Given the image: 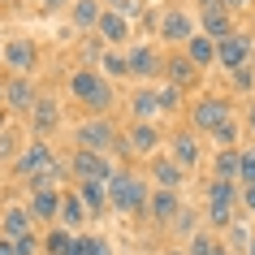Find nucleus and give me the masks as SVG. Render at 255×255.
Here are the masks:
<instances>
[{"instance_id":"1","label":"nucleus","mask_w":255,"mask_h":255,"mask_svg":"<svg viewBox=\"0 0 255 255\" xmlns=\"http://www.w3.org/2000/svg\"><path fill=\"white\" fill-rule=\"evenodd\" d=\"M69 95L78 100L82 108H91L95 117H108V108L117 104V91H113V78L100 74V65H82L69 74Z\"/></svg>"},{"instance_id":"2","label":"nucleus","mask_w":255,"mask_h":255,"mask_svg":"<svg viewBox=\"0 0 255 255\" xmlns=\"http://www.w3.org/2000/svg\"><path fill=\"white\" fill-rule=\"evenodd\" d=\"M147 177L130 173V169H117V173L108 177V203H113V212H147Z\"/></svg>"},{"instance_id":"3","label":"nucleus","mask_w":255,"mask_h":255,"mask_svg":"<svg viewBox=\"0 0 255 255\" xmlns=\"http://www.w3.org/2000/svg\"><path fill=\"white\" fill-rule=\"evenodd\" d=\"M238 182H225V177H212V182H208V225H216V229H229L234 225V221H238V212H234V208H238Z\"/></svg>"},{"instance_id":"4","label":"nucleus","mask_w":255,"mask_h":255,"mask_svg":"<svg viewBox=\"0 0 255 255\" xmlns=\"http://www.w3.org/2000/svg\"><path fill=\"white\" fill-rule=\"evenodd\" d=\"M229 117H234L229 113V95H199L195 108H190V130L195 134H216Z\"/></svg>"},{"instance_id":"5","label":"nucleus","mask_w":255,"mask_h":255,"mask_svg":"<svg viewBox=\"0 0 255 255\" xmlns=\"http://www.w3.org/2000/svg\"><path fill=\"white\" fill-rule=\"evenodd\" d=\"M74 143H78V147H87V151H104V156H108V147H121V151H126V143H121V134H117V126H113L108 117H87L78 130H74Z\"/></svg>"},{"instance_id":"6","label":"nucleus","mask_w":255,"mask_h":255,"mask_svg":"<svg viewBox=\"0 0 255 255\" xmlns=\"http://www.w3.org/2000/svg\"><path fill=\"white\" fill-rule=\"evenodd\" d=\"M0 65L9 69V74H35L39 69V48H35V39H26V35H9L4 39V48H0Z\"/></svg>"},{"instance_id":"7","label":"nucleus","mask_w":255,"mask_h":255,"mask_svg":"<svg viewBox=\"0 0 255 255\" xmlns=\"http://www.w3.org/2000/svg\"><path fill=\"white\" fill-rule=\"evenodd\" d=\"M251 56H255V35L251 30H234V35H225V39H216V65L221 69H242V65H251Z\"/></svg>"},{"instance_id":"8","label":"nucleus","mask_w":255,"mask_h":255,"mask_svg":"<svg viewBox=\"0 0 255 255\" xmlns=\"http://www.w3.org/2000/svg\"><path fill=\"white\" fill-rule=\"evenodd\" d=\"M113 173L117 169H113V160H108L104 151L74 147V156H69V177H78V182H108Z\"/></svg>"},{"instance_id":"9","label":"nucleus","mask_w":255,"mask_h":255,"mask_svg":"<svg viewBox=\"0 0 255 255\" xmlns=\"http://www.w3.org/2000/svg\"><path fill=\"white\" fill-rule=\"evenodd\" d=\"M52 164H56V151L48 147V138H30L26 147L13 156V173L30 182V177H39L43 169H52Z\"/></svg>"},{"instance_id":"10","label":"nucleus","mask_w":255,"mask_h":255,"mask_svg":"<svg viewBox=\"0 0 255 255\" xmlns=\"http://www.w3.org/2000/svg\"><path fill=\"white\" fill-rule=\"evenodd\" d=\"M160 126L156 121H130V130H126V151H134V156H160Z\"/></svg>"},{"instance_id":"11","label":"nucleus","mask_w":255,"mask_h":255,"mask_svg":"<svg viewBox=\"0 0 255 255\" xmlns=\"http://www.w3.org/2000/svg\"><path fill=\"white\" fill-rule=\"evenodd\" d=\"M39 104V91H35V82L26 78V74H9L4 78V108L9 113H26L30 117V108Z\"/></svg>"},{"instance_id":"12","label":"nucleus","mask_w":255,"mask_h":255,"mask_svg":"<svg viewBox=\"0 0 255 255\" xmlns=\"http://www.w3.org/2000/svg\"><path fill=\"white\" fill-rule=\"evenodd\" d=\"M156 35H160L164 43H173V48H186V39L195 35V17H190L186 9H164Z\"/></svg>"},{"instance_id":"13","label":"nucleus","mask_w":255,"mask_h":255,"mask_svg":"<svg viewBox=\"0 0 255 255\" xmlns=\"http://www.w3.org/2000/svg\"><path fill=\"white\" fill-rule=\"evenodd\" d=\"M126 61H130V78H156V74L164 78V56L151 43H130Z\"/></svg>"},{"instance_id":"14","label":"nucleus","mask_w":255,"mask_h":255,"mask_svg":"<svg viewBox=\"0 0 255 255\" xmlns=\"http://www.w3.org/2000/svg\"><path fill=\"white\" fill-rule=\"evenodd\" d=\"M199 78H203V69L195 65V61H190L182 48L164 52V82H173V87H182V91H186V87H195Z\"/></svg>"},{"instance_id":"15","label":"nucleus","mask_w":255,"mask_h":255,"mask_svg":"<svg viewBox=\"0 0 255 255\" xmlns=\"http://www.w3.org/2000/svg\"><path fill=\"white\" fill-rule=\"evenodd\" d=\"M95 35H100V43H108V48H130L126 39L134 35V26H130V17H121L117 9H104V17H100Z\"/></svg>"},{"instance_id":"16","label":"nucleus","mask_w":255,"mask_h":255,"mask_svg":"<svg viewBox=\"0 0 255 255\" xmlns=\"http://www.w3.org/2000/svg\"><path fill=\"white\" fill-rule=\"evenodd\" d=\"M61 199L65 190H30V216L35 221H48V225H61Z\"/></svg>"},{"instance_id":"17","label":"nucleus","mask_w":255,"mask_h":255,"mask_svg":"<svg viewBox=\"0 0 255 255\" xmlns=\"http://www.w3.org/2000/svg\"><path fill=\"white\" fill-rule=\"evenodd\" d=\"M177 212H182V199H177V190H151V199H147V216L156 221V225H173Z\"/></svg>"},{"instance_id":"18","label":"nucleus","mask_w":255,"mask_h":255,"mask_svg":"<svg viewBox=\"0 0 255 255\" xmlns=\"http://www.w3.org/2000/svg\"><path fill=\"white\" fill-rule=\"evenodd\" d=\"M199 143H195V130H177V134H169V160H177L182 164V169H195V164H199Z\"/></svg>"},{"instance_id":"19","label":"nucleus","mask_w":255,"mask_h":255,"mask_svg":"<svg viewBox=\"0 0 255 255\" xmlns=\"http://www.w3.org/2000/svg\"><path fill=\"white\" fill-rule=\"evenodd\" d=\"M30 225H35V216H30V208H22V203H9L4 212H0V238H26Z\"/></svg>"},{"instance_id":"20","label":"nucleus","mask_w":255,"mask_h":255,"mask_svg":"<svg viewBox=\"0 0 255 255\" xmlns=\"http://www.w3.org/2000/svg\"><path fill=\"white\" fill-rule=\"evenodd\" d=\"M61 126V108H56L52 95H39V104L30 108V130H35V138H48Z\"/></svg>"},{"instance_id":"21","label":"nucleus","mask_w":255,"mask_h":255,"mask_svg":"<svg viewBox=\"0 0 255 255\" xmlns=\"http://www.w3.org/2000/svg\"><path fill=\"white\" fill-rule=\"evenodd\" d=\"M199 30L208 35V39H225V35H234V13L229 9H221V4H212V9H199Z\"/></svg>"},{"instance_id":"22","label":"nucleus","mask_w":255,"mask_h":255,"mask_svg":"<svg viewBox=\"0 0 255 255\" xmlns=\"http://www.w3.org/2000/svg\"><path fill=\"white\" fill-rule=\"evenodd\" d=\"M74 190L82 195V203H87L91 221H100V216H108V212H113V203H108V182H78Z\"/></svg>"},{"instance_id":"23","label":"nucleus","mask_w":255,"mask_h":255,"mask_svg":"<svg viewBox=\"0 0 255 255\" xmlns=\"http://www.w3.org/2000/svg\"><path fill=\"white\" fill-rule=\"evenodd\" d=\"M151 177H156V186H160V190H182L186 169H182L177 160H169V156H151Z\"/></svg>"},{"instance_id":"24","label":"nucleus","mask_w":255,"mask_h":255,"mask_svg":"<svg viewBox=\"0 0 255 255\" xmlns=\"http://www.w3.org/2000/svg\"><path fill=\"white\" fill-rule=\"evenodd\" d=\"M130 117H134V121H156V117H160L156 87H134V95H130Z\"/></svg>"},{"instance_id":"25","label":"nucleus","mask_w":255,"mask_h":255,"mask_svg":"<svg viewBox=\"0 0 255 255\" xmlns=\"http://www.w3.org/2000/svg\"><path fill=\"white\" fill-rule=\"evenodd\" d=\"M87 221H91V212H87L82 195H78V190H65V199H61V225L78 234V229L87 225Z\"/></svg>"},{"instance_id":"26","label":"nucleus","mask_w":255,"mask_h":255,"mask_svg":"<svg viewBox=\"0 0 255 255\" xmlns=\"http://www.w3.org/2000/svg\"><path fill=\"white\" fill-rule=\"evenodd\" d=\"M100 17H104V0H74L69 4V22L78 30H95Z\"/></svg>"},{"instance_id":"27","label":"nucleus","mask_w":255,"mask_h":255,"mask_svg":"<svg viewBox=\"0 0 255 255\" xmlns=\"http://www.w3.org/2000/svg\"><path fill=\"white\" fill-rule=\"evenodd\" d=\"M182 52H186V56H190V61H195L199 69H212V65H216V39H208L203 30H195V35H190Z\"/></svg>"},{"instance_id":"28","label":"nucleus","mask_w":255,"mask_h":255,"mask_svg":"<svg viewBox=\"0 0 255 255\" xmlns=\"http://www.w3.org/2000/svg\"><path fill=\"white\" fill-rule=\"evenodd\" d=\"M212 177H225V182H238L242 177V147H221L212 160Z\"/></svg>"},{"instance_id":"29","label":"nucleus","mask_w":255,"mask_h":255,"mask_svg":"<svg viewBox=\"0 0 255 255\" xmlns=\"http://www.w3.org/2000/svg\"><path fill=\"white\" fill-rule=\"evenodd\" d=\"M74 229H65V225H52L48 234H43V255H65L69 247H74Z\"/></svg>"},{"instance_id":"30","label":"nucleus","mask_w":255,"mask_h":255,"mask_svg":"<svg viewBox=\"0 0 255 255\" xmlns=\"http://www.w3.org/2000/svg\"><path fill=\"white\" fill-rule=\"evenodd\" d=\"M100 74H104V78H126V74H130L126 48H108V52L100 56Z\"/></svg>"},{"instance_id":"31","label":"nucleus","mask_w":255,"mask_h":255,"mask_svg":"<svg viewBox=\"0 0 255 255\" xmlns=\"http://www.w3.org/2000/svg\"><path fill=\"white\" fill-rule=\"evenodd\" d=\"M156 100H160V113H182V87H173V82H164L156 87Z\"/></svg>"},{"instance_id":"32","label":"nucleus","mask_w":255,"mask_h":255,"mask_svg":"<svg viewBox=\"0 0 255 255\" xmlns=\"http://www.w3.org/2000/svg\"><path fill=\"white\" fill-rule=\"evenodd\" d=\"M216 247H221V242H216L212 234H190L186 238V255H212Z\"/></svg>"},{"instance_id":"33","label":"nucleus","mask_w":255,"mask_h":255,"mask_svg":"<svg viewBox=\"0 0 255 255\" xmlns=\"http://www.w3.org/2000/svg\"><path fill=\"white\" fill-rule=\"evenodd\" d=\"M238 134H242V130H238V121H234V117H229L225 121V126H221V130H216V143H221V147H238Z\"/></svg>"},{"instance_id":"34","label":"nucleus","mask_w":255,"mask_h":255,"mask_svg":"<svg viewBox=\"0 0 255 255\" xmlns=\"http://www.w3.org/2000/svg\"><path fill=\"white\" fill-rule=\"evenodd\" d=\"M242 186H255V143L251 147H242Z\"/></svg>"},{"instance_id":"35","label":"nucleus","mask_w":255,"mask_h":255,"mask_svg":"<svg viewBox=\"0 0 255 255\" xmlns=\"http://www.w3.org/2000/svg\"><path fill=\"white\" fill-rule=\"evenodd\" d=\"M247 242H251V229L234 221V225H229V251H247Z\"/></svg>"},{"instance_id":"36","label":"nucleus","mask_w":255,"mask_h":255,"mask_svg":"<svg viewBox=\"0 0 255 255\" xmlns=\"http://www.w3.org/2000/svg\"><path fill=\"white\" fill-rule=\"evenodd\" d=\"M234 91H255V65L234 69Z\"/></svg>"},{"instance_id":"37","label":"nucleus","mask_w":255,"mask_h":255,"mask_svg":"<svg viewBox=\"0 0 255 255\" xmlns=\"http://www.w3.org/2000/svg\"><path fill=\"white\" fill-rule=\"evenodd\" d=\"M39 251H43V238H35V234L17 238V255H39Z\"/></svg>"},{"instance_id":"38","label":"nucleus","mask_w":255,"mask_h":255,"mask_svg":"<svg viewBox=\"0 0 255 255\" xmlns=\"http://www.w3.org/2000/svg\"><path fill=\"white\" fill-rule=\"evenodd\" d=\"M87 255H113V247H108V238H87Z\"/></svg>"},{"instance_id":"39","label":"nucleus","mask_w":255,"mask_h":255,"mask_svg":"<svg viewBox=\"0 0 255 255\" xmlns=\"http://www.w3.org/2000/svg\"><path fill=\"white\" fill-rule=\"evenodd\" d=\"M255 0H221V9H229V13H247Z\"/></svg>"},{"instance_id":"40","label":"nucleus","mask_w":255,"mask_h":255,"mask_svg":"<svg viewBox=\"0 0 255 255\" xmlns=\"http://www.w3.org/2000/svg\"><path fill=\"white\" fill-rule=\"evenodd\" d=\"M238 199H242V208H247V212L255 216V186H242V195H238Z\"/></svg>"},{"instance_id":"41","label":"nucleus","mask_w":255,"mask_h":255,"mask_svg":"<svg viewBox=\"0 0 255 255\" xmlns=\"http://www.w3.org/2000/svg\"><path fill=\"white\" fill-rule=\"evenodd\" d=\"M74 0H43V13H56V9H69Z\"/></svg>"},{"instance_id":"42","label":"nucleus","mask_w":255,"mask_h":255,"mask_svg":"<svg viewBox=\"0 0 255 255\" xmlns=\"http://www.w3.org/2000/svg\"><path fill=\"white\" fill-rule=\"evenodd\" d=\"M0 255H17V242L13 238H0Z\"/></svg>"},{"instance_id":"43","label":"nucleus","mask_w":255,"mask_h":255,"mask_svg":"<svg viewBox=\"0 0 255 255\" xmlns=\"http://www.w3.org/2000/svg\"><path fill=\"white\" fill-rule=\"evenodd\" d=\"M212 255H234V251H229V247H216V251Z\"/></svg>"},{"instance_id":"44","label":"nucleus","mask_w":255,"mask_h":255,"mask_svg":"<svg viewBox=\"0 0 255 255\" xmlns=\"http://www.w3.org/2000/svg\"><path fill=\"white\" fill-rule=\"evenodd\" d=\"M247 255H255V234H251V242H247Z\"/></svg>"},{"instance_id":"45","label":"nucleus","mask_w":255,"mask_h":255,"mask_svg":"<svg viewBox=\"0 0 255 255\" xmlns=\"http://www.w3.org/2000/svg\"><path fill=\"white\" fill-rule=\"evenodd\" d=\"M247 126H251V134H255V108H251V117H247Z\"/></svg>"},{"instance_id":"46","label":"nucleus","mask_w":255,"mask_h":255,"mask_svg":"<svg viewBox=\"0 0 255 255\" xmlns=\"http://www.w3.org/2000/svg\"><path fill=\"white\" fill-rule=\"evenodd\" d=\"M160 255H186V251H177V247H169V251H160Z\"/></svg>"},{"instance_id":"47","label":"nucleus","mask_w":255,"mask_h":255,"mask_svg":"<svg viewBox=\"0 0 255 255\" xmlns=\"http://www.w3.org/2000/svg\"><path fill=\"white\" fill-rule=\"evenodd\" d=\"M4 117H9V108H4V104H0V126H4Z\"/></svg>"},{"instance_id":"48","label":"nucleus","mask_w":255,"mask_h":255,"mask_svg":"<svg viewBox=\"0 0 255 255\" xmlns=\"http://www.w3.org/2000/svg\"><path fill=\"white\" fill-rule=\"evenodd\" d=\"M0 104H4V78H0Z\"/></svg>"},{"instance_id":"49","label":"nucleus","mask_w":255,"mask_h":255,"mask_svg":"<svg viewBox=\"0 0 255 255\" xmlns=\"http://www.w3.org/2000/svg\"><path fill=\"white\" fill-rule=\"evenodd\" d=\"M251 35H255V17H251Z\"/></svg>"},{"instance_id":"50","label":"nucleus","mask_w":255,"mask_h":255,"mask_svg":"<svg viewBox=\"0 0 255 255\" xmlns=\"http://www.w3.org/2000/svg\"><path fill=\"white\" fill-rule=\"evenodd\" d=\"M0 48H4V39H0Z\"/></svg>"}]
</instances>
